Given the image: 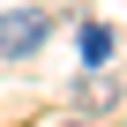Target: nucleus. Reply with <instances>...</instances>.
<instances>
[{
	"label": "nucleus",
	"instance_id": "nucleus-1",
	"mask_svg": "<svg viewBox=\"0 0 127 127\" xmlns=\"http://www.w3.org/2000/svg\"><path fill=\"white\" fill-rule=\"evenodd\" d=\"M45 8H8V15H0V52H8V60H30L37 45H45Z\"/></svg>",
	"mask_w": 127,
	"mask_h": 127
},
{
	"label": "nucleus",
	"instance_id": "nucleus-2",
	"mask_svg": "<svg viewBox=\"0 0 127 127\" xmlns=\"http://www.w3.org/2000/svg\"><path fill=\"white\" fill-rule=\"evenodd\" d=\"M112 45H120V30H112V23H90V30H82V60H90V67H105Z\"/></svg>",
	"mask_w": 127,
	"mask_h": 127
}]
</instances>
